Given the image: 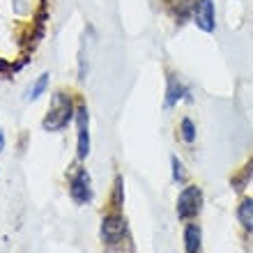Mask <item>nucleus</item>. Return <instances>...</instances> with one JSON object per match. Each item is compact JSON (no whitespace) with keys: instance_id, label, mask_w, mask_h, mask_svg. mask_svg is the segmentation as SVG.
Masks as SVG:
<instances>
[{"instance_id":"f257e3e1","label":"nucleus","mask_w":253,"mask_h":253,"mask_svg":"<svg viewBox=\"0 0 253 253\" xmlns=\"http://www.w3.org/2000/svg\"><path fill=\"white\" fill-rule=\"evenodd\" d=\"M74 118H76V106L72 101V94L58 90L51 94V104H48L46 118L42 120V126L46 131H62Z\"/></svg>"},{"instance_id":"f03ea898","label":"nucleus","mask_w":253,"mask_h":253,"mask_svg":"<svg viewBox=\"0 0 253 253\" xmlns=\"http://www.w3.org/2000/svg\"><path fill=\"white\" fill-rule=\"evenodd\" d=\"M200 207H203V191L200 187L191 184V187H184L177 196V216L180 219H193L200 214Z\"/></svg>"},{"instance_id":"7ed1b4c3","label":"nucleus","mask_w":253,"mask_h":253,"mask_svg":"<svg viewBox=\"0 0 253 253\" xmlns=\"http://www.w3.org/2000/svg\"><path fill=\"white\" fill-rule=\"evenodd\" d=\"M191 19L203 33H214V30H216V9H214V0H193Z\"/></svg>"},{"instance_id":"20e7f679","label":"nucleus","mask_w":253,"mask_h":253,"mask_svg":"<svg viewBox=\"0 0 253 253\" xmlns=\"http://www.w3.org/2000/svg\"><path fill=\"white\" fill-rule=\"evenodd\" d=\"M69 196L76 205H87L92 200V182H90V173L85 168H81L69 180Z\"/></svg>"},{"instance_id":"39448f33","label":"nucleus","mask_w":253,"mask_h":253,"mask_svg":"<svg viewBox=\"0 0 253 253\" xmlns=\"http://www.w3.org/2000/svg\"><path fill=\"white\" fill-rule=\"evenodd\" d=\"M125 233H126V221L122 214H108V216L101 219L99 235L106 244H118V242H122Z\"/></svg>"},{"instance_id":"423d86ee","label":"nucleus","mask_w":253,"mask_h":253,"mask_svg":"<svg viewBox=\"0 0 253 253\" xmlns=\"http://www.w3.org/2000/svg\"><path fill=\"white\" fill-rule=\"evenodd\" d=\"M76 125H79L76 154H79V159H87V154H90V113H87V106H83V104L76 108Z\"/></svg>"},{"instance_id":"0eeeda50","label":"nucleus","mask_w":253,"mask_h":253,"mask_svg":"<svg viewBox=\"0 0 253 253\" xmlns=\"http://www.w3.org/2000/svg\"><path fill=\"white\" fill-rule=\"evenodd\" d=\"M184 99H191V90H189L184 83H182L175 74H168V79H166V111H170V108H175L180 101Z\"/></svg>"},{"instance_id":"6e6552de","label":"nucleus","mask_w":253,"mask_h":253,"mask_svg":"<svg viewBox=\"0 0 253 253\" xmlns=\"http://www.w3.org/2000/svg\"><path fill=\"white\" fill-rule=\"evenodd\" d=\"M200 240H203V233L196 223L187 226L184 230V251L187 253H200Z\"/></svg>"},{"instance_id":"1a4fd4ad","label":"nucleus","mask_w":253,"mask_h":253,"mask_svg":"<svg viewBox=\"0 0 253 253\" xmlns=\"http://www.w3.org/2000/svg\"><path fill=\"white\" fill-rule=\"evenodd\" d=\"M237 219L247 230H253V198H244L237 207Z\"/></svg>"},{"instance_id":"9d476101","label":"nucleus","mask_w":253,"mask_h":253,"mask_svg":"<svg viewBox=\"0 0 253 253\" xmlns=\"http://www.w3.org/2000/svg\"><path fill=\"white\" fill-rule=\"evenodd\" d=\"M48 81H51V74L44 72V74L40 76V79H37V81L33 83V85H30V90H28V97H26V99H28V101H37V99H40L42 94L46 92Z\"/></svg>"},{"instance_id":"9b49d317","label":"nucleus","mask_w":253,"mask_h":253,"mask_svg":"<svg viewBox=\"0 0 253 253\" xmlns=\"http://www.w3.org/2000/svg\"><path fill=\"white\" fill-rule=\"evenodd\" d=\"M253 177V161H249L247 166L242 168V173L233 175V180H230V184L235 187V191H242V189L247 187V182Z\"/></svg>"},{"instance_id":"f8f14e48","label":"nucleus","mask_w":253,"mask_h":253,"mask_svg":"<svg viewBox=\"0 0 253 253\" xmlns=\"http://www.w3.org/2000/svg\"><path fill=\"white\" fill-rule=\"evenodd\" d=\"M180 136H182V140H184L187 145H191L193 140H196V125H193L191 118H182V122H180Z\"/></svg>"},{"instance_id":"ddd939ff","label":"nucleus","mask_w":253,"mask_h":253,"mask_svg":"<svg viewBox=\"0 0 253 253\" xmlns=\"http://www.w3.org/2000/svg\"><path fill=\"white\" fill-rule=\"evenodd\" d=\"M170 166H173V182L175 184H182V182L187 180V173H184V166H182V161L177 157H170Z\"/></svg>"},{"instance_id":"4468645a","label":"nucleus","mask_w":253,"mask_h":253,"mask_svg":"<svg viewBox=\"0 0 253 253\" xmlns=\"http://www.w3.org/2000/svg\"><path fill=\"white\" fill-rule=\"evenodd\" d=\"M0 150H5V133L0 131Z\"/></svg>"}]
</instances>
